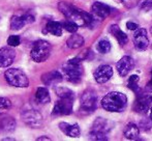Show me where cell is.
<instances>
[{
    "mask_svg": "<svg viewBox=\"0 0 152 141\" xmlns=\"http://www.w3.org/2000/svg\"><path fill=\"white\" fill-rule=\"evenodd\" d=\"M113 76V70L110 65H100L97 69L94 70L93 73V77L95 79V81L99 84H102V83H106L112 78Z\"/></svg>",
    "mask_w": 152,
    "mask_h": 141,
    "instance_id": "4fadbf2b",
    "label": "cell"
},
{
    "mask_svg": "<svg viewBox=\"0 0 152 141\" xmlns=\"http://www.w3.org/2000/svg\"><path fill=\"white\" fill-rule=\"evenodd\" d=\"M152 107V95H141L137 98L134 104V110L138 113H145L149 111Z\"/></svg>",
    "mask_w": 152,
    "mask_h": 141,
    "instance_id": "8fae6325",
    "label": "cell"
},
{
    "mask_svg": "<svg viewBox=\"0 0 152 141\" xmlns=\"http://www.w3.org/2000/svg\"><path fill=\"white\" fill-rule=\"evenodd\" d=\"M4 78L6 82L14 87L26 88L29 85L27 75L20 69H8L4 73Z\"/></svg>",
    "mask_w": 152,
    "mask_h": 141,
    "instance_id": "5b68a950",
    "label": "cell"
},
{
    "mask_svg": "<svg viewBox=\"0 0 152 141\" xmlns=\"http://www.w3.org/2000/svg\"><path fill=\"white\" fill-rule=\"evenodd\" d=\"M141 8L144 10H152V0H146L141 4Z\"/></svg>",
    "mask_w": 152,
    "mask_h": 141,
    "instance_id": "4dcf8cb0",
    "label": "cell"
},
{
    "mask_svg": "<svg viewBox=\"0 0 152 141\" xmlns=\"http://www.w3.org/2000/svg\"><path fill=\"white\" fill-rule=\"evenodd\" d=\"M138 83H139V76H137V75H132V76H130L129 78H128L127 86L129 87L132 90L137 91L139 89Z\"/></svg>",
    "mask_w": 152,
    "mask_h": 141,
    "instance_id": "83f0119b",
    "label": "cell"
},
{
    "mask_svg": "<svg viewBox=\"0 0 152 141\" xmlns=\"http://www.w3.org/2000/svg\"><path fill=\"white\" fill-rule=\"evenodd\" d=\"M97 97L93 90H86L81 97V111L84 113H92L96 109Z\"/></svg>",
    "mask_w": 152,
    "mask_h": 141,
    "instance_id": "52a82bcc",
    "label": "cell"
},
{
    "mask_svg": "<svg viewBox=\"0 0 152 141\" xmlns=\"http://www.w3.org/2000/svg\"><path fill=\"white\" fill-rule=\"evenodd\" d=\"M72 99H60L54 106L53 115H68L72 112Z\"/></svg>",
    "mask_w": 152,
    "mask_h": 141,
    "instance_id": "7c38bea8",
    "label": "cell"
},
{
    "mask_svg": "<svg viewBox=\"0 0 152 141\" xmlns=\"http://www.w3.org/2000/svg\"><path fill=\"white\" fill-rule=\"evenodd\" d=\"M63 77L58 70H51L49 73H46L42 76V81L45 85L47 86H51V85H55L57 83L61 82Z\"/></svg>",
    "mask_w": 152,
    "mask_h": 141,
    "instance_id": "e0dca14e",
    "label": "cell"
},
{
    "mask_svg": "<svg viewBox=\"0 0 152 141\" xmlns=\"http://www.w3.org/2000/svg\"><path fill=\"white\" fill-rule=\"evenodd\" d=\"M113 127L112 121H109L106 118H98L95 119V121L92 125L91 132L89 134V138L91 140H98V141H104L108 140L107 134L109 131H111Z\"/></svg>",
    "mask_w": 152,
    "mask_h": 141,
    "instance_id": "277c9868",
    "label": "cell"
},
{
    "mask_svg": "<svg viewBox=\"0 0 152 141\" xmlns=\"http://www.w3.org/2000/svg\"><path fill=\"white\" fill-rule=\"evenodd\" d=\"M62 26H63V28L65 29V30H67L68 32H72V33H75L79 28V25L70 20H67V21H65V22H63L62 23Z\"/></svg>",
    "mask_w": 152,
    "mask_h": 141,
    "instance_id": "4316f807",
    "label": "cell"
},
{
    "mask_svg": "<svg viewBox=\"0 0 152 141\" xmlns=\"http://www.w3.org/2000/svg\"><path fill=\"white\" fill-rule=\"evenodd\" d=\"M151 33H152V28H151Z\"/></svg>",
    "mask_w": 152,
    "mask_h": 141,
    "instance_id": "8d00e7d4",
    "label": "cell"
},
{
    "mask_svg": "<svg viewBox=\"0 0 152 141\" xmlns=\"http://www.w3.org/2000/svg\"><path fill=\"white\" fill-rule=\"evenodd\" d=\"M37 140H50V138L49 137H39V138H37Z\"/></svg>",
    "mask_w": 152,
    "mask_h": 141,
    "instance_id": "836d02e7",
    "label": "cell"
},
{
    "mask_svg": "<svg viewBox=\"0 0 152 141\" xmlns=\"http://www.w3.org/2000/svg\"><path fill=\"white\" fill-rule=\"evenodd\" d=\"M22 119L27 126L31 128H39L42 125V116L38 111L34 109H28L22 112Z\"/></svg>",
    "mask_w": 152,
    "mask_h": 141,
    "instance_id": "ba28073f",
    "label": "cell"
},
{
    "mask_svg": "<svg viewBox=\"0 0 152 141\" xmlns=\"http://www.w3.org/2000/svg\"><path fill=\"white\" fill-rule=\"evenodd\" d=\"M140 135V129L137 125L134 123H129L126 126L125 130H124V137L130 140H134L139 137Z\"/></svg>",
    "mask_w": 152,
    "mask_h": 141,
    "instance_id": "44dd1931",
    "label": "cell"
},
{
    "mask_svg": "<svg viewBox=\"0 0 152 141\" xmlns=\"http://www.w3.org/2000/svg\"><path fill=\"white\" fill-rule=\"evenodd\" d=\"M0 114H1V113H0Z\"/></svg>",
    "mask_w": 152,
    "mask_h": 141,
    "instance_id": "74e56055",
    "label": "cell"
},
{
    "mask_svg": "<svg viewBox=\"0 0 152 141\" xmlns=\"http://www.w3.org/2000/svg\"><path fill=\"white\" fill-rule=\"evenodd\" d=\"M146 89H147V90L149 91V93H152V78H151V80L149 81L148 83H147Z\"/></svg>",
    "mask_w": 152,
    "mask_h": 141,
    "instance_id": "d6a6232c",
    "label": "cell"
},
{
    "mask_svg": "<svg viewBox=\"0 0 152 141\" xmlns=\"http://www.w3.org/2000/svg\"><path fill=\"white\" fill-rule=\"evenodd\" d=\"M12 107V102L7 98H0V113L7 111Z\"/></svg>",
    "mask_w": 152,
    "mask_h": 141,
    "instance_id": "f1b7e54d",
    "label": "cell"
},
{
    "mask_svg": "<svg viewBox=\"0 0 152 141\" xmlns=\"http://www.w3.org/2000/svg\"><path fill=\"white\" fill-rule=\"evenodd\" d=\"M59 129L65 134L68 137L72 138H78L81 134V130L79 125L74 123V125H69L67 123H59Z\"/></svg>",
    "mask_w": 152,
    "mask_h": 141,
    "instance_id": "ac0fdd59",
    "label": "cell"
},
{
    "mask_svg": "<svg viewBox=\"0 0 152 141\" xmlns=\"http://www.w3.org/2000/svg\"><path fill=\"white\" fill-rule=\"evenodd\" d=\"M134 45L136 49L144 51L149 46V38L147 36V31L144 28H138L134 30Z\"/></svg>",
    "mask_w": 152,
    "mask_h": 141,
    "instance_id": "30bf717a",
    "label": "cell"
},
{
    "mask_svg": "<svg viewBox=\"0 0 152 141\" xmlns=\"http://www.w3.org/2000/svg\"><path fill=\"white\" fill-rule=\"evenodd\" d=\"M3 140H14V139H12V138H4Z\"/></svg>",
    "mask_w": 152,
    "mask_h": 141,
    "instance_id": "d590c367",
    "label": "cell"
},
{
    "mask_svg": "<svg viewBox=\"0 0 152 141\" xmlns=\"http://www.w3.org/2000/svg\"><path fill=\"white\" fill-rule=\"evenodd\" d=\"M97 50H98V52L102 53V54H106V53L110 52V50H111L110 42H108L107 40H100L97 44Z\"/></svg>",
    "mask_w": 152,
    "mask_h": 141,
    "instance_id": "484cf974",
    "label": "cell"
},
{
    "mask_svg": "<svg viewBox=\"0 0 152 141\" xmlns=\"http://www.w3.org/2000/svg\"><path fill=\"white\" fill-rule=\"evenodd\" d=\"M16 127V121L12 117H5L0 123V130L3 132H12Z\"/></svg>",
    "mask_w": 152,
    "mask_h": 141,
    "instance_id": "cb8c5ba5",
    "label": "cell"
},
{
    "mask_svg": "<svg viewBox=\"0 0 152 141\" xmlns=\"http://www.w3.org/2000/svg\"><path fill=\"white\" fill-rule=\"evenodd\" d=\"M149 118H150L151 121H152V107H151V109H150V116H149Z\"/></svg>",
    "mask_w": 152,
    "mask_h": 141,
    "instance_id": "e575fe53",
    "label": "cell"
},
{
    "mask_svg": "<svg viewBox=\"0 0 152 141\" xmlns=\"http://www.w3.org/2000/svg\"><path fill=\"white\" fill-rule=\"evenodd\" d=\"M16 59V51L12 47H3L0 49V68L10 67Z\"/></svg>",
    "mask_w": 152,
    "mask_h": 141,
    "instance_id": "5bb4252c",
    "label": "cell"
},
{
    "mask_svg": "<svg viewBox=\"0 0 152 141\" xmlns=\"http://www.w3.org/2000/svg\"><path fill=\"white\" fill-rule=\"evenodd\" d=\"M62 28H63L62 23L55 22V21H49L46 25L45 31L55 36H60L62 35Z\"/></svg>",
    "mask_w": 152,
    "mask_h": 141,
    "instance_id": "ffe728a7",
    "label": "cell"
},
{
    "mask_svg": "<svg viewBox=\"0 0 152 141\" xmlns=\"http://www.w3.org/2000/svg\"><path fill=\"white\" fill-rule=\"evenodd\" d=\"M56 93L60 99H75V93L72 90H70L67 87H57Z\"/></svg>",
    "mask_w": 152,
    "mask_h": 141,
    "instance_id": "d4e9b609",
    "label": "cell"
},
{
    "mask_svg": "<svg viewBox=\"0 0 152 141\" xmlns=\"http://www.w3.org/2000/svg\"><path fill=\"white\" fill-rule=\"evenodd\" d=\"M52 46L47 40H39L33 44L31 49V58L35 62H44L50 57Z\"/></svg>",
    "mask_w": 152,
    "mask_h": 141,
    "instance_id": "8992f818",
    "label": "cell"
},
{
    "mask_svg": "<svg viewBox=\"0 0 152 141\" xmlns=\"http://www.w3.org/2000/svg\"><path fill=\"white\" fill-rule=\"evenodd\" d=\"M7 44L10 47H18L21 44V38L18 35H10L7 38Z\"/></svg>",
    "mask_w": 152,
    "mask_h": 141,
    "instance_id": "f546056e",
    "label": "cell"
},
{
    "mask_svg": "<svg viewBox=\"0 0 152 141\" xmlns=\"http://www.w3.org/2000/svg\"><path fill=\"white\" fill-rule=\"evenodd\" d=\"M126 27H127L129 30H137L139 28V25L134 22H127L126 23Z\"/></svg>",
    "mask_w": 152,
    "mask_h": 141,
    "instance_id": "1f68e13d",
    "label": "cell"
},
{
    "mask_svg": "<svg viewBox=\"0 0 152 141\" xmlns=\"http://www.w3.org/2000/svg\"><path fill=\"white\" fill-rule=\"evenodd\" d=\"M134 61L132 57L123 56L120 60L117 62L116 68H117V70H118L119 75L122 77H124L132 70V69L134 68Z\"/></svg>",
    "mask_w": 152,
    "mask_h": 141,
    "instance_id": "9a60e30c",
    "label": "cell"
},
{
    "mask_svg": "<svg viewBox=\"0 0 152 141\" xmlns=\"http://www.w3.org/2000/svg\"><path fill=\"white\" fill-rule=\"evenodd\" d=\"M111 33L113 35V36H115L117 40H118L119 45L120 46H124L127 42V35L123 32V31L120 29V27L118 26L117 24H113L110 26V29H109Z\"/></svg>",
    "mask_w": 152,
    "mask_h": 141,
    "instance_id": "d6986e66",
    "label": "cell"
},
{
    "mask_svg": "<svg viewBox=\"0 0 152 141\" xmlns=\"http://www.w3.org/2000/svg\"><path fill=\"white\" fill-rule=\"evenodd\" d=\"M63 74L66 80L72 83H79L82 79L83 67L80 58H72L63 65Z\"/></svg>",
    "mask_w": 152,
    "mask_h": 141,
    "instance_id": "3957f363",
    "label": "cell"
},
{
    "mask_svg": "<svg viewBox=\"0 0 152 141\" xmlns=\"http://www.w3.org/2000/svg\"><path fill=\"white\" fill-rule=\"evenodd\" d=\"M127 105V98L118 91L109 93L102 100V107L110 112H122Z\"/></svg>",
    "mask_w": 152,
    "mask_h": 141,
    "instance_id": "7a4b0ae2",
    "label": "cell"
},
{
    "mask_svg": "<svg viewBox=\"0 0 152 141\" xmlns=\"http://www.w3.org/2000/svg\"><path fill=\"white\" fill-rule=\"evenodd\" d=\"M66 45L68 48L70 49H78L84 45V37L80 35L74 33L72 36L68 37V40H66Z\"/></svg>",
    "mask_w": 152,
    "mask_h": 141,
    "instance_id": "7402d4cb",
    "label": "cell"
},
{
    "mask_svg": "<svg viewBox=\"0 0 152 141\" xmlns=\"http://www.w3.org/2000/svg\"><path fill=\"white\" fill-rule=\"evenodd\" d=\"M35 99L40 104H48L50 103L51 98L48 89L46 87H38L35 93Z\"/></svg>",
    "mask_w": 152,
    "mask_h": 141,
    "instance_id": "603a6c76",
    "label": "cell"
},
{
    "mask_svg": "<svg viewBox=\"0 0 152 141\" xmlns=\"http://www.w3.org/2000/svg\"><path fill=\"white\" fill-rule=\"evenodd\" d=\"M111 10L112 8L102 2H94L93 5L91 6V12L100 19H104L110 16Z\"/></svg>",
    "mask_w": 152,
    "mask_h": 141,
    "instance_id": "2e32d148",
    "label": "cell"
},
{
    "mask_svg": "<svg viewBox=\"0 0 152 141\" xmlns=\"http://www.w3.org/2000/svg\"><path fill=\"white\" fill-rule=\"evenodd\" d=\"M58 8L62 14L65 16L67 20H70L72 22L77 23L79 26H89L91 27L93 25L94 19L92 15L80 8L72 6L66 2H60L58 4Z\"/></svg>",
    "mask_w": 152,
    "mask_h": 141,
    "instance_id": "6da1fadb",
    "label": "cell"
},
{
    "mask_svg": "<svg viewBox=\"0 0 152 141\" xmlns=\"http://www.w3.org/2000/svg\"><path fill=\"white\" fill-rule=\"evenodd\" d=\"M34 20H35L34 16L29 14V12L23 15V16H17V15L16 16H12V19H10V29H12V30H20L26 24L33 23Z\"/></svg>",
    "mask_w": 152,
    "mask_h": 141,
    "instance_id": "9c48e42d",
    "label": "cell"
}]
</instances>
